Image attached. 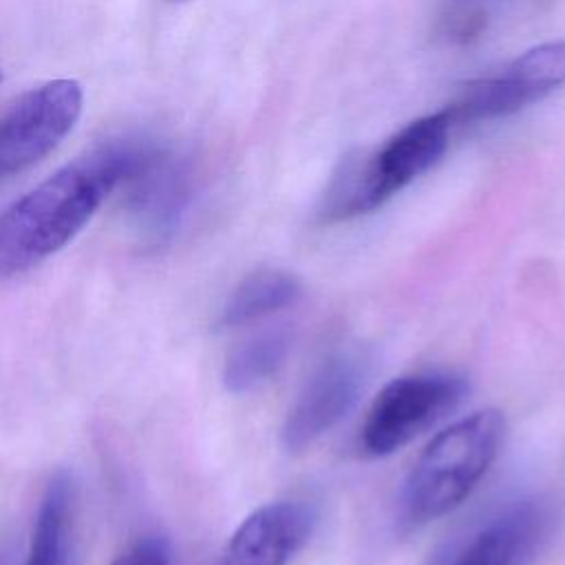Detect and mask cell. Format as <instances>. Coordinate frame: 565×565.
<instances>
[{"label": "cell", "mask_w": 565, "mask_h": 565, "mask_svg": "<svg viewBox=\"0 0 565 565\" xmlns=\"http://www.w3.org/2000/svg\"><path fill=\"white\" fill-rule=\"evenodd\" d=\"M139 143H108L22 194L0 212V280L15 278L66 247L102 201L128 179Z\"/></svg>", "instance_id": "obj_1"}, {"label": "cell", "mask_w": 565, "mask_h": 565, "mask_svg": "<svg viewBox=\"0 0 565 565\" xmlns=\"http://www.w3.org/2000/svg\"><path fill=\"white\" fill-rule=\"evenodd\" d=\"M503 430V415L483 408L437 433L404 481L406 523L424 525L459 508L497 459Z\"/></svg>", "instance_id": "obj_2"}, {"label": "cell", "mask_w": 565, "mask_h": 565, "mask_svg": "<svg viewBox=\"0 0 565 565\" xmlns=\"http://www.w3.org/2000/svg\"><path fill=\"white\" fill-rule=\"evenodd\" d=\"M450 128L446 113L439 110L406 124L373 154L347 157L333 179L324 214L349 218L386 203L439 161Z\"/></svg>", "instance_id": "obj_3"}, {"label": "cell", "mask_w": 565, "mask_h": 565, "mask_svg": "<svg viewBox=\"0 0 565 565\" xmlns=\"http://www.w3.org/2000/svg\"><path fill=\"white\" fill-rule=\"evenodd\" d=\"M463 393V377L444 371H424L391 380L366 413L360 430V450L369 457H386L399 450L452 411Z\"/></svg>", "instance_id": "obj_4"}, {"label": "cell", "mask_w": 565, "mask_h": 565, "mask_svg": "<svg viewBox=\"0 0 565 565\" xmlns=\"http://www.w3.org/2000/svg\"><path fill=\"white\" fill-rule=\"evenodd\" d=\"M82 104L84 93L75 79H53L18 97L0 117V179L53 152L77 124Z\"/></svg>", "instance_id": "obj_5"}, {"label": "cell", "mask_w": 565, "mask_h": 565, "mask_svg": "<svg viewBox=\"0 0 565 565\" xmlns=\"http://www.w3.org/2000/svg\"><path fill=\"white\" fill-rule=\"evenodd\" d=\"M371 360L358 347L329 353L300 388L282 426V444L298 452L331 430L360 399Z\"/></svg>", "instance_id": "obj_6"}, {"label": "cell", "mask_w": 565, "mask_h": 565, "mask_svg": "<svg viewBox=\"0 0 565 565\" xmlns=\"http://www.w3.org/2000/svg\"><path fill=\"white\" fill-rule=\"evenodd\" d=\"M552 523L550 501H514L477 525L439 565H525L550 536Z\"/></svg>", "instance_id": "obj_7"}, {"label": "cell", "mask_w": 565, "mask_h": 565, "mask_svg": "<svg viewBox=\"0 0 565 565\" xmlns=\"http://www.w3.org/2000/svg\"><path fill=\"white\" fill-rule=\"evenodd\" d=\"M313 512L298 501L254 510L230 536L218 565H287L309 539Z\"/></svg>", "instance_id": "obj_8"}, {"label": "cell", "mask_w": 565, "mask_h": 565, "mask_svg": "<svg viewBox=\"0 0 565 565\" xmlns=\"http://www.w3.org/2000/svg\"><path fill=\"white\" fill-rule=\"evenodd\" d=\"M124 185L128 188V205L132 214L146 232L159 241L177 230L192 196L185 166L154 148Z\"/></svg>", "instance_id": "obj_9"}, {"label": "cell", "mask_w": 565, "mask_h": 565, "mask_svg": "<svg viewBox=\"0 0 565 565\" xmlns=\"http://www.w3.org/2000/svg\"><path fill=\"white\" fill-rule=\"evenodd\" d=\"M24 565H73V483L57 472L38 505Z\"/></svg>", "instance_id": "obj_10"}, {"label": "cell", "mask_w": 565, "mask_h": 565, "mask_svg": "<svg viewBox=\"0 0 565 565\" xmlns=\"http://www.w3.org/2000/svg\"><path fill=\"white\" fill-rule=\"evenodd\" d=\"M302 294L296 276L280 269H260L249 274L225 300L218 324L223 329L243 327L263 320L285 307H291Z\"/></svg>", "instance_id": "obj_11"}, {"label": "cell", "mask_w": 565, "mask_h": 565, "mask_svg": "<svg viewBox=\"0 0 565 565\" xmlns=\"http://www.w3.org/2000/svg\"><path fill=\"white\" fill-rule=\"evenodd\" d=\"M291 335L287 329H267L238 344L223 369V384L232 393H247L274 377L289 353Z\"/></svg>", "instance_id": "obj_12"}, {"label": "cell", "mask_w": 565, "mask_h": 565, "mask_svg": "<svg viewBox=\"0 0 565 565\" xmlns=\"http://www.w3.org/2000/svg\"><path fill=\"white\" fill-rule=\"evenodd\" d=\"M514 2L519 0H446V31L450 38L470 40L479 35L497 13Z\"/></svg>", "instance_id": "obj_13"}, {"label": "cell", "mask_w": 565, "mask_h": 565, "mask_svg": "<svg viewBox=\"0 0 565 565\" xmlns=\"http://www.w3.org/2000/svg\"><path fill=\"white\" fill-rule=\"evenodd\" d=\"M113 565H170V547L161 536H143L132 543Z\"/></svg>", "instance_id": "obj_14"}, {"label": "cell", "mask_w": 565, "mask_h": 565, "mask_svg": "<svg viewBox=\"0 0 565 565\" xmlns=\"http://www.w3.org/2000/svg\"><path fill=\"white\" fill-rule=\"evenodd\" d=\"M168 2H185V0H168Z\"/></svg>", "instance_id": "obj_15"}, {"label": "cell", "mask_w": 565, "mask_h": 565, "mask_svg": "<svg viewBox=\"0 0 565 565\" xmlns=\"http://www.w3.org/2000/svg\"><path fill=\"white\" fill-rule=\"evenodd\" d=\"M0 79H2V73H0Z\"/></svg>", "instance_id": "obj_16"}]
</instances>
